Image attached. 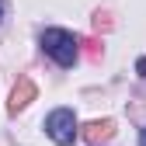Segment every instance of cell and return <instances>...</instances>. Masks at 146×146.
I'll use <instances>...</instances> for the list:
<instances>
[{"label":"cell","instance_id":"6","mask_svg":"<svg viewBox=\"0 0 146 146\" xmlns=\"http://www.w3.org/2000/svg\"><path fill=\"white\" fill-rule=\"evenodd\" d=\"M94 28L98 31H111V14H94Z\"/></svg>","mask_w":146,"mask_h":146},{"label":"cell","instance_id":"4","mask_svg":"<svg viewBox=\"0 0 146 146\" xmlns=\"http://www.w3.org/2000/svg\"><path fill=\"white\" fill-rule=\"evenodd\" d=\"M111 136H115V122H111V118H94V122L84 125V139H87L90 146H98V143L111 139Z\"/></svg>","mask_w":146,"mask_h":146},{"label":"cell","instance_id":"5","mask_svg":"<svg viewBox=\"0 0 146 146\" xmlns=\"http://www.w3.org/2000/svg\"><path fill=\"white\" fill-rule=\"evenodd\" d=\"M80 45H84V52H87V59H94V63H98V59H101V52H104V49H101V42H98V38H84V42H80Z\"/></svg>","mask_w":146,"mask_h":146},{"label":"cell","instance_id":"1","mask_svg":"<svg viewBox=\"0 0 146 146\" xmlns=\"http://www.w3.org/2000/svg\"><path fill=\"white\" fill-rule=\"evenodd\" d=\"M77 38L66 31V28H45L42 31V49L45 56H52L59 66H73V59H77Z\"/></svg>","mask_w":146,"mask_h":146},{"label":"cell","instance_id":"8","mask_svg":"<svg viewBox=\"0 0 146 146\" xmlns=\"http://www.w3.org/2000/svg\"><path fill=\"white\" fill-rule=\"evenodd\" d=\"M139 143H143V146H146V129H143V139H139Z\"/></svg>","mask_w":146,"mask_h":146},{"label":"cell","instance_id":"9","mask_svg":"<svg viewBox=\"0 0 146 146\" xmlns=\"http://www.w3.org/2000/svg\"><path fill=\"white\" fill-rule=\"evenodd\" d=\"M0 21H4V4H0Z\"/></svg>","mask_w":146,"mask_h":146},{"label":"cell","instance_id":"7","mask_svg":"<svg viewBox=\"0 0 146 146\" xmlns=\"http://www.w3.org/2000/svg\"><path fill=\"white\" fill-rule=\"evenodd\" d=\"M136 70H139L143 77H146V59H139V63H136Z\"/></svg>","mask_w":146,"mask_h":146},{"label":"cell","instance_id":"2","mask_svg":"<svg viewBox=\"0 0 146 146\" xmlns=\"http://www.w3.org/2000/svg\"><path fill=\"white\" fill-rule=\"evenodd\" d=\"M45 132L52 136V143L70 146L73 136H77V118H73V111H70V108H56V111L45 118Z\"/></svg>","mask_w":146,"mask_h":146},{"label":"cell","instance_id":"3","mask_svg":"<svg viewBox=\"0 0 146 146\" xmlns=\"http://www.w3.org/2000/svg\"><path fill=\"white\" fill-rule=\"evenodd\" d=\"M35 101V84L28 80V77H21L14 84V90H11V101H7V111L11 115H17V111H25V108Z\"/></svg>","mask_w":146,"mask_h":146}]
</instances>
